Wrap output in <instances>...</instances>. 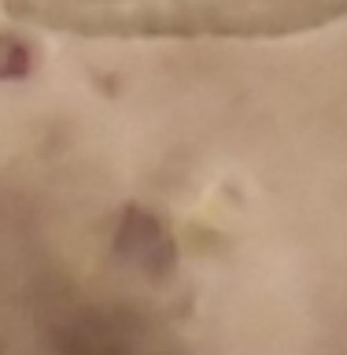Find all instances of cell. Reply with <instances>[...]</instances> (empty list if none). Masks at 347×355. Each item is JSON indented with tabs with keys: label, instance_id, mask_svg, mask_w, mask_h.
<instances>
[{
	"label": "cell",
	"instance_id": "6da1fadb",
	"mask_svg": "<svg viewBox=\"0 0 347 355\" xmlns=\"http://www.w3.org/2000/svg\"><path fill=\"white\" fill-rule=\"evenodd\" d=\"M4 11L74 37L274 41L347 19V0H4Z\"/></svg>",
	"mask_w": 347,
	"mask_h": 355
}]
</instances>
